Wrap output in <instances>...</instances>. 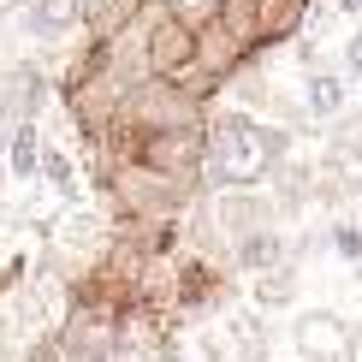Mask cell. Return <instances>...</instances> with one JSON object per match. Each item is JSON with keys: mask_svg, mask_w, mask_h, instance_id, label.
<instances>
[{"mask_svg": "<svg viewBox=\"0 0 362 362\" xmlns=\"http://www.w3.org/2000/svg\"><path fill=\"white\" fill-rule=\"evenodd\" d=\"M160 6H167V12H178V18H185V24H196V30H208L226 6H232V0H160Z\"/></svg>", "mask_w": 362, "mask_h": 362, "instance_id": "8fae6325", "label": "cell"}, {"mask_svg": "<svg viewBox=\"0 0 362 362\" xmlns=\"http://www.w3.org/2000/svg\"><path fill=\"white\" fill-rule=\"evenodd\" d=\"M0 185H6V160H0Z\"/></svg>", "mask_w": 362, "mask_h": 362, "instance_id": "2e32d148", "label": "cell"}, {"mask_svg": "<svg viewBox=\"0 0 362 362\" xmlns=\"http://www.w3.org/2000/svg\"><path fill=\"white\" fill-rule=\"evenodd\" d=\"M291 285H297V274H291V262H285V267H274V274L255 279V303L262 309H285L291 303Z\"/></svg>", "mask_w": 362, "mask_h": 362, "instance_id": "30bf717a", "label": "cell"}, {"mask_svg": "<svg viewBox=\"0 0 362 362\" xmlns=\"http://www.w3.org/2000/svg\"><path fill=\"white\" fill-rule=\"evenodd\" d=\"M202 66V30L167 12L160 0H148L143 12V78L148 83H185Z\"/></svg>", "mask_w": 362, "mask_h": 362, "instance_id": "7a4b0ae2", "label": "cell"}, {"mask_svg": "<svg viewBox=\"0 0 362 362\" xmlns=\"http://www.w3.org/2000/svg\"><path fill=\"white\" fill-rule=\"evenodd\" d=\"M0 160H6V178H18V185H30V178H36V167H42V131H36V119L6 125Z\"/></svg>", "mask_w": 362, "mask_h": 362, "instance_id": "8992f818", "label": "cell"}, {"mask_svg": "<svg viewBox=\"0 0 362 362\" xmlns=\"http://www.w3.org/2000/svg\"><path fill=\"white\" fill-rule=\"evenodd\" d=\"M333 250L344 255V262H362V226L339 220V226H333Z\"/></svg>", "mask_w": 362, "mask_h": 362, "instance_id": "7c38bea8", "label": "cell"}, {"mask_svg": "<svg viewBox=\"0 0 362 362\" xmlns=\"http://www.w3.org/2000/svg\"><path fill=\"white\" fill-rule=\"evenodd\" d=\"M208 362H267V333L250 309H226V321L202 339Z\"/></svg>", "mask_w": 362, "mask_h": 362, "instance_id": "3957f363", "label": "cell"}, {"mask_svg": "<svg viewBox=\"0 0 362 362\" xmlns=\"http://www.w3.org/2000/svg\"><path fill=\"white\" fill-rule=\"evenodd\" d=\"M18 6H30V0H0V12H18Z\"/></svg>", "mask_w": 362, "mask_h": 362, "instance_id": "5bb4252c", "label": "cell"}, {"mask_svg": "<svg viewBox=\"0 0 362 362\" xmlns=\"http://www.w3.org/2000/svg\"><path fill=\"white\" fill-rule=\"evenodd\" d=\"M244 274H274V267H285V244H279V232L274 226H262V232H250V238H238V255H232Z\"/></svg>", "mask_w": 362, "mask_h": 362, "instance_id": "52a82bcc", "label": "cell"}, {"mask_svg": "<svg viewBox=\"0 0 362 362\" xmlns=\"http://www.w3.org/2000/svg\"><path fill=\"white\" fill-rule=\"evenodd\" d=\"M344 12H362V0H344Z\"/></svg>", "mask_w": 362, "mask_h": 362, "instance_id": "9a60e30c", "label": "cell"}, {"mask_svg": "<svg viewBox=\"0 0 362 362\" xmlns=\"http://www.w3.org/2000/svg\"><path fill=\"white\" fill-rule=\"evenodd\" d=\"M24 362H59V351H54V339H42V344H30V351H24Z\"/></svg>", "mask_w": 362, "mask_h": 362, "instance_id": "4fadbf2b", "label": "cell"}, {"mask_svg": "<svg viewBox=\"0 0 362 362\" xmlns=\"http://www.w3.org/2000/svg\"><path fill=\"white\" fill-rule=\"evenodd\" d=\"M303 107L315 119H339L344 113V78L339 71H315V78L303 83Z\"/></svg>", "mask_w": 362, "mask_h": 362, "instance_id": "ba28073f", "label": "cell"}, {"mask_svg": "<svg viewBox=\"0 0 362 362\" xmlns=\"http://www.w3.org/2000/svg\"><path fill=\"white\" fill-rule=\"evenodd\" d=\"M297 362H303V356H297Z\"/></svg>", "mask_w": 362, "mask_h": 362, "instance_id": "e0dca14e", "label": "cell"}, {"mask_svg": "<svg viewBox=\"0 0 362 362\" xmlns=\"http://www.w3.org/2000/svg\"><path fill=\"white\" fill-rule=\"evenodd\" d=\"M24 30L36 42H66L83 30V0H30L24 6Z\"/></svg>", "mask_w": 362, "mask_h": 362, "instance_id": "5b68a950", "label": "cell"}, {"mask_svg": "<svg viewBox=\"0 0 362 362\" xmlns=\"http://www.w3.org/2000/svg\"><path fill=\"white\" fill-rule=\"evenodd\" d=\"M36 178H48L54 196H59L66 208L78 202V167L66 160V148H48V143H42V167H36Z\"/></svg>", "mask_w": 362, "mask_h": 362, "instance_id": "9c48e42d", "label": "cell"}, {"mask_svg": "<svg viewBox=\"0 0 362 362\" xmlns=\"http://www.w3.org/2000/svg\"><path fill=\"white\" fill-rule=\"evenodd\" d=\"M291 339H297V356L303 362H327L333 351H344V321L327 309H309L291 321Z\"/></svg>", "mask_w": 362, "mask_h": 362, "instance_id": "277c9868", "label": "cell"}, {"mask_svg": "<svg viewBox=\"0 0 362 362\" xmlns=\"http://www.w3.org/2000/svg\"><path fill=\"white\" fill-rule=\"evenodd\" d=\"M279 155H285V131L262 125L250 113H214L202 125V160H196V173H202L208 190H255L279 167Z\"/></svg>", "mask_w": 362, "mask_h": 362, "instance_id": "6da1fadb", "label": "cell"}]
</instances>
